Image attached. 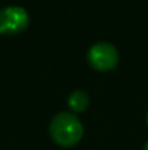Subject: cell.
Masks as SVG:
<instances>
[{
  "label": "cell",
  "instance_id": "1",
  "mask_svg": "<svg viewBox=\"0 0 148 150\" xmlns=\"http://www.w3.org/2000/svg\"><path fill=\"white\" fill-rule=\"evenodd\" d=\"M83 124L71 112H58L49 122V134L52 140L62 147L76 146L83 137Z\"/></svg>",
  "mask_w": 148,
  "mask_h": 150
},
{
  "label": "cell",
  "instance_id": "6",
  "mask_svg": "<svg viewBox=\"0 0 148 150\" xmlns=\"http://www.w3.org/2000/svg\"><path fill=\"white\" fill-rule=\"evenodd\" d=\"M147 124H148V112H147Z\"/></svg>",
  "mask_w": 148,
  "mask_h": 150
},
{
  "label": "cell",
  "instance_id": "3",
  "mask_svg": "<svg viewBox=\"0 0 148 150\" xmlns=\"http://www.w3.org/2000/svg\"><path fill=\"white\" fill-rule=\"evenodd\" d=\"M29 23L28 12L20 6H6L0 9V34L15 35L22 32Z\"/></svg>",
  "mask_w": 148,
  "mask_h": 150
},
{
  "label": "cell",
  "instance_id": "4",
  "mask_svg": "<svg viewBox=\"0 0 148 150\" xmlns=\"http://www.w3.org/2000/svg\"><path fill=\"white\" fill-rule=\"evenodd\" d=\"M89 102H90L89 95L84 91H80V89L71 92L70 96H68V99H67L68 106L74 112H83V111H86V108L89 106Z\"/></svg>",
  "mask_w": 148,
  "mask_h": 150
},
{
  "label": "cell",
  "instance_id": "2",
  "mask_svg": "<svg viewBox=\"0 0 148 150\" xmlns=\"http://www.w3.org/2000/svg\"><path fill=\"white\" fill-rule=\"evenodd\" d=\"M87 61L99 71H107L116 67L119 61V52L115 45L109 42H96L87 51Z\"/></svg>",
  "mask_w": 148,
  "mask_h": 150
},
{
  "label": "cell",
  "instance_id": "5",
  "mask_svg": "<svg viewBox=\"0 0 148 150\" xmlns=\"http://www.w3.org/2000/svg\"><path fill=\"white\" fill-rule=\"evenodd\" d=\"M142 150H148V142L144 144V147H142Z\"/></svg>",
  "mask_w": 148,
  "mask_h": 150
}]
</instances>
